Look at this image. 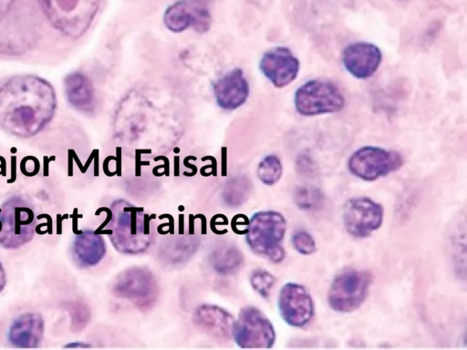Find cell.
Wrapping results in <instances>:
<instances>
[{
	"label": "cell",
	"mask_w": 467,
	"mask_h": 350,
	"mask_svg": "<svg viewBox=\"0 0 467 350\" xmlns=\"http://www.w3.org/2000/svg\"><path fill=\"white\" fill-rule=\"evenodd\" d=\"M36 216L33 208L21 197L7 199L0 207V245L17 249L33 238Z\"/></svg>",
	"instance_id": "4"
},
{
	"label": "cell",
	"mask_w": 467,
	"mask_h": 350,
	"mask_svg": "<svg viewBox=\"0 0 467 350\" xmlns=\"http://www.w3.org/2000/svg\"><path fill=\"white\" fill-rule=\"evenodd\" d=\"M285 231L286 221L280 212L258 211L249 220L246 242L254 253L278 263L285 255L283 247Z\"/></svg>",
	"instance_id": "3"
},
{
	"label": "cell",
	"mask_w": 467,
	"mask_h": 350,
	"mask_svg": "<svg viewBox=\"0 0 467 350\" xmlns=\"http://www.w3.org/2000/svg\"><path fill=\"white\" fill-rule=\"evenodd\" d=\"M296 204L302 210L314 211L321 208L324 195L319 189L302 186L296 190L294 195Z\"/></svg>",
	"instance_id": "23"
},
{
	"label": "cell",
	"mask_w": 467,
	"mask_h": 350,
	"mask_svg": "<svg viewBox=\"0 0 467 350\" xmlns=\"http://www.w3.org/2000/svg\"><path fill=\"white\" fill-rule=\"evenodd\" d=\"M5 285V272L3 267V264L0 261V293L3 291Z\"/></svg>",
	"instance_id": "28"
},
{
	"label": "cell",
	"mask_w": 467,
	"mask_h": 350,
	"mask_svg": "<svg viewBox=\"0 0 467 350\" xmlns=\"http://www.w3.org/2000/svg\"><path fill=\"white\" fill-rule=\"evenodd\" d=\"M244 256L235 246H223L211 255V263L213 269L222 274H228L239 269L243 263Z\"/></svg>",
	"instance_id": "20"
},
{
	"label": "cell",
	"mask_w": 467,
	"mask_h": 350,
	"mask_svg": "<svg viewBox=\"0 0 467 350\" xmlns=\"http://www.w3.org/2000/svg\"><path fill=\"white\" fill-rule=\"evenodd\" d=\"M216 104L223 109L234 110L244 105L250 88L241 68H234L216 80L213 88Z\"/></svg>",
	"instance_id": "15"
},
{
	"label": "cell",
	"mask_w": 467,
	"mask_h": 350,
	"mask_svg": "<svg viewBox=\"0 0 467 350\" xmlns=\"http://www.w3.org/2000/svg\"><path fill=\"white\" fill-rule=\"evenodd\" d=\"M384 211L381 204L368 197L349 199L343 209V222L347 232L357 238H365L382 224Z\"/></svg>",
	"instance_id": "9"
},
{
	"label": "cell",
	"mask_w": 467,
	"mask_h": 350,
	"mask_svg": "<svg viewBox=\"0 0 467 350\" xmlns=\"http://www.w3.org/2000/svg\"><path fill=\"white\" fill-rule=\"evenodd\" d=\"M382 59L380 49L373 43L358 41L348 45L342 53V62L347 71L359 79L374 75Z\"/></svg>",
	"instance_id": "13"
},
{
	"label": "cell",
	"mask_w": 467,
	"mask_h": 350,
	"mask_svg": "<svg viewBox=\"0 0 467 350\" xmlns=\"http://www.w3.org/2000/svg\"><path fill=\"white\" fill-rule=\"evenodd\" d=\"M398 1L404 3V2H408L409 0H398Z\"/></svg>",
	"instance_id": "31"
},
{
	"label": "cell",
	"mask_w": 467,
	"mask_h": 350,
	"mask_svg": "<svg viewBox=\"0 0 467 350\" xmlns=\"http://www.w3.org/2000/svg\"><path fill=\"white\" fill-rule=\"evenodd\" d=\"M259 68L275 88H281L296 79L300 63L289 48L276 46L264 53Z\"/></svg>",
	"instance_id": "12"
},
{
	"label": "cell",
	"mask_w": 467,
	"mask_h": 350,
	"mask_svg": "<svg viewBox=\"0 0 467 350\" xmlns=\"http://www.w3.org/2000/svg\"><path fill=\"white\" fill-rule=\"evenodd\" d=\"M403 163V157L395 150L365 146L352 153L348 168L355 177L373 181L398 170Z\"/></svg>",
	"instance_id": "7"
},
{
	"label": "cell",
	"mask_w": 467,
	"mask_h": 350,
	"mask_svg": "<svg viewBox=\"0 0 467 350\" xmlns=\"http://www.w3.org/2000/svg\"><path fill=\"white\" fill-rule=\"evenodd\" d=\"M371 283L365 271L350 269L338 273L327 292V303L337 313H351L364 303Z\"/></svg>",
	"instance_id": "6"
},
{
	"label": "cell",
	"mask_w": 467,
	"mask_h": 350,
	"mask_svg": "<svg viewBox=\"0 0 467 350\" xmlns=\"http://www.w3.org/2000/svg\"><path fill=\"white\" fill-rule=\"evenodd\" d=\"M106 244L99 233L86 230L78 233L72 242L75 261L84 267L98 264L106 253Z\"/></svg>",
	"instance_id": "19"
},
{
	"label": "cell",
	"mask_w": 467,
	"mask_h": 350,
	"mask_svg": "<svg viewBox=\"0 0 467 350\" xmlns=\"http://www.w3.org/2000/svg\"><path fill=\"white\" fill-rule=\"evenodd\" d=\"M12 0H0V13L5 8L8 7Z\"/></svg>",
	"instance_id": "29"
},
{
	"label": "cell",
	"mask_w": 467,
	"mask_h": 350,
	"mask_svg": "<svg viewBox=\"0 0 467 350\" xmlns=\"http://www.w3.org/2000/svg\"><path fill=\"white\" fill-rule=\"evenodd\" d=\"M250 190V181L244 176L234 177L228 180L223 197L229 206H238L243 203Z\"/></svg>",
	"instance_id": "21"
},
{
	"label": "cell",
	"mask_w": 467,
	"mask_h": 350,
	"mask_svg": "<svg viewBox=\"0 0 467 350\" xmlns=\"http://www.w3.org/2000/svg\"><path fill=\"white\" fill-rule=\"evenodd\" d=\"M56 94L46 79L18 75L0 87V127L16 137L41 131L56 110Z\"/></svg>",
	"instance_id": "1"
},
{
	"label": "cell",
	"mask_w": 467,
	"mask_h": 350,
	"mask_svg": "<svg viewBox=\"0 0 467 350\" xmlns=\"http://www.w3.org/2000/svg\"><path fill=\"white\" fill-rule=\"evenodd\" d=\"M44 5L47 7L51 14H57L56 15H62V14H70L75 11L80 0H42Z\"/></svg>",
	"instance_id": "27"
},
{
	"label": "cell",
	"mask_w": 467,
	"mask_h": 350,
	"mask_svg": "<svg viewBox=\"0 0 467 350\" xmlns=\"http://www.w3.org/2000/svg\"><path fill=\"white\" fill-rule=\"evenodd\" d=\"M68 103L77 110L91 113L95 108V93L90 79L81 72L68 74L64 80Z\"/></svg>",
	"instance_id": "18"
},
{
	"label": "cell",
	"mask_w": 467,
	"mask_h": 350,
	"mask_svg": "<svg viewBox=\"0 0 467 350\" xmlns=\"http://www.w3.org/2000/svg\"><path fill=\"white\" fill-rule=\"evenodd\" d=\"M232 336L242 348H270L275 343V332L259 309L246 306L234 321Z\"/></svg>",
	"instance_id": "8"
},
{
	"label": "cell",
	"mask_w": 467,
	"mask_h": 350,
	"mask_svg": "<svg viewBox=\"0 0 467 350\" xmlns=\"http://www.w3.org/2000/svg\"><path fill=\"white\" fill-rule=\"evenodd\" d=\"M283 320L294 327H303L314 315V302L308 291L296 283H287L280 290L277 300Z\"/></svg>",
	"instance_id": "11"
},
{
	"label": "cell",
	"mask_w": 467,
	"mask_h": 350,
	"mask_svg": "<svg viewBox=\"0 0 467 350\" xmlns=\"http://www.w3.org/2000/svg\"><path fill=\"white\" fill-rule=\"evenodd\" d=\"M250 283L254 291L264 298H268L275 286V278L264 269H256L250 275Z\"/></svg>",
	"instance_id": "24"
},
{
	"label": "cell",
	"mask_w": 467,
	"mask_h": 350,
	"mask_svg": "<svg viewBox=\"0 0 467 350\" xmlns=\"http://www.w3.org/2000/svg\"><path fill=\"white\" fill-rule=\"evenodd\" d=\"M68 312L72 329L80 330L88 322L89 312L85 304L78 302L71 303L68 306Z\"/></svg>",
	"instance_id": "26"
},
{
	"label": "cell",
	"mask_w": 467,
	"mask_h": 350,
	"mask_svg": "<svg viewBox=\"0 0 467 350\" xmlns=\"http://www.w3.org/2000/svg\"><path fill=\"white\" fill-rule=\"evenodd\" d=\"M89 345H76V343H72V344H69V345H65V347H88Z\"/></svg>",
	"instance_id": "30"
},
{
	"label": "cell",
	"mask_w": 467,
	"mask_h": 350,
	"mask_svg": "<svg viewBox=\"0 0 467 350\" xmlns=\"http://www.w3.org/2000/svg\"><path fill=\"white\" fill-rule=\"evenodd\" d=\"M44 335V320L37 313L27 312L17 316L8 331L9 343L19 348H35Z\"/></svg>",
	"instance_id": "16"
},
{
	"label": "cell",
	"mask_w": 467,
	"mask_h": 350,
	"mask_svg": "<svg viewBox=\"0 0 467 350\" xmlns=\"http://www.w3.org/2000/svg\"><path fill=\"white\" fill-rule=\"evenodd\" d=\"M163 23L174 33L189 27L198 33H204L211 26L212 16L206 0H177L166 8Z\"/></svg>",
	"instance_id": "10"
},
{
	"label": "cell",
	"mask_w": 467,
	"mask_h": 350,
	"mask_svg": "<svg viewBox=\"0 0 467 350\" xmlns=\"http://www.w3.org/2000/svg\"><path fill=\"white\" fill-rule=\"evenodd\" d=\"M112 291L118 297L147 301L155 295L157 283L150 271L135 267L125 270L117 276Z\"/></svg>",
	"instance_id": "14"
},
{
	"label": "cell",
	"mask_w": 467,
	"mask_h": 350,
	"mask_svg": "<svg viewBox=\"0 0 467 350\" xmlns=\"http://www.w3.org/2000/svg\"><path fill=\"white\" fill-rule=\"evenodd\" d=\"M194 321L198 326L218 340L227 341L232 336L234 319L219 306L200 305L195 311Z\"/></svg>",
	"instance_id": "17"
},
{
	"label": "cell",
	"mask_w": 467,
	"mask_h": 350,
	"mask_svg": "<svg viewBox=\"0 0 467 350\" xmlns=\"http://www.w3.org/2000/svg\"><path fill=\"white\" fill-rule=\"evenodd\" d=\"M294 102L300 115L311 117L340 111L345 106V97L332 81L310 79L296 89Z\"/></svg>",
	"instance_id": "5"
},
{
	"label": "cell",
	"mask_w": 467,
	"mask_h": 350,
	"mask_svg": "<svg viewBox=\"0 0 467 350\" xmlns=\"http://www.w3.org/2000/svg\"><path fill=\"white\" fill-rule=\"evenodd\" d=\"M111 217L107 230L113 246L119 252L137 254L148 249L152 242L150 219L142 208L124 200L110 206Z\"/></svg>",
	"instance_id": "2"
},
{
	"label": "cell",
	"mask_w": 467,
	"mask_h": 350,
	"mask_svg": "<svg viewBox=\"0 0 467 350\" xmlns=\"http://www.w3.org/2000/svg\"><path fill=\"white\" fill-rule=\"evenodd\" d=\"M292 244L295 250L303 254L309 255L316 252L317 244L314 237L306 231H297L292 236Z\"/></svg>",
	"instance_id": "25"
},
{
	"label": "cell",
	"mask_w": 467,
	"mask_h": 350,
	"mask_svg": "<svg viewBox=\"0 0 467 350\" xmlns=\"http://www.w3.org/2000/svg\"><path fill=\"white\" fill-rule=\"evenodd\" d=\"M282 173V162L276 155H267L258 164L257 176L265 185L276 183L280 180Z\"/></svg>",
	"instance_id": "22"
}]
</instances>
